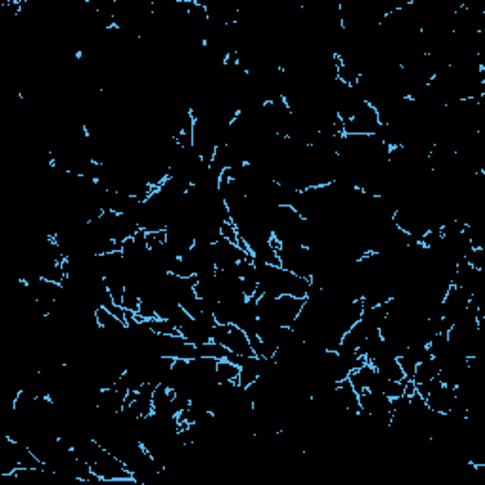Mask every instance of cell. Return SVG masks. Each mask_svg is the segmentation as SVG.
Returning <instances> with one entry per match:
<instances>
[{"label": "cell", "mask_w": 485, "mask_h": 485, "mask_svg": "<svg viewBox=\"0 0 485 485\" xmlns=\"http://www.w3.org/2000/svg\"><path fill=\"white\" fill-rule=\"evenodd\" d=\"M241 368L230 360L222 359L216 362V383L222 385H239Z\"/></svg>", "instance_id": "7a4b0ae2"}, {"label": "cell", "mask_w": 485, "mask_h": 485, "mask_svg": "<svg viewBox=\"0 0 485 485\" xmlns=\"http://www.w3.org/2000/svg\"><path fill=\"white\" fill-rule=\"evenodd\" d=\"M457 398H458L457 389L442 385L438 391L428 394V396L425 398V402L431 412L440 413V415H447V413L452 412L453 408L457 405Z\"/></svg>", "instance_id": "6da1fadb"}]
</instances>
